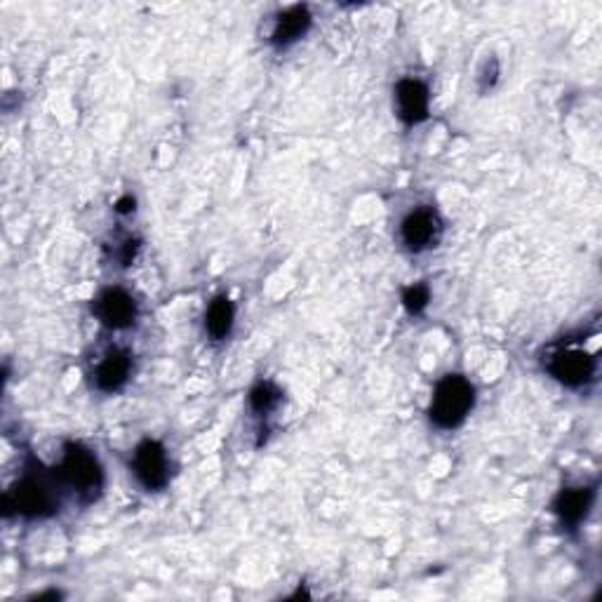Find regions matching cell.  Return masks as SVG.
I'll use <instances>...</instances> for the list:
<instances>
[{
    "mask_svg": "<svg viewBox=\"0 0 602 602\" xmlns=\"http://www.w3.org/2000/svg\"><path fill=\"white\" fill-rule=\"evenodd\" d=\"M65 493L67 489L57 471L28 456L20 478L5 489L3 513L5 518L18 516L24 520H47L59 513Z\"/></svg>",
    "mask_w": 602,
    "mask_h": 602,
    "instance_id": "6da1fadb",
    "label": "cell"
},
{
    "mask_svg": "<svg viewBox=\"0 0 602 602\" xmlns=\"http://www.w3.org/2000/svg\"><path fill=\"white\" fill-rule=\"evenodd\" d=\"M61 485L81 503H92L102 497L104 466L100 456L83 442H67L61 448V459L55 466Z\"/></svg>",
    "mask_w": 602,
    "mask_h": 602,
    "instance_id": "7a4b0ae2",
    "label": "cell"
},
{
    "mask_svg": "<svg viewBox=\"0 0 602 602\" xmlns=\"http://www.w3.org/2000/svg\"><path fill=\"white\" fill-rule=\"evenodd\" d=\"M475 407V386L464 374H445L433 389L429 419L440 431H454Z\"/></svg>",
    "mask_w": 602,
    "mask_h": 602,
    "instance_id": "3957f363",
    "label": "cell"
},
{
    "mask_svg": "<svg viewBox=\"0 0 602 602\" xmlns=\"http://www.w3.org/2000/svg\"><path fill=\"white\" fill-rule=\"evenodd\" d=\"M544 370L567 389H583L595 379L598 358L581 346L558 344L544 356Z\"/></svg>",
    "mask_w": 602,
    "mask_h": 602,
    "instance_id": "277c9868",
    "label": "cell"
},
{
    "mask_svg": "<svg viewBox=\"0 0 602 602\" xmlns=\"http://www.w3.org/2000/svg\"><path fill=\"white\" fill-rule=\"evenodd\" d=\"M130 471L135 481L147 489V493H163L170 485L172 464L167 448L161 440L144 438L139 442L130 459Z\"/></svg>",
    "mask_w": 602,
    "mask_h": 602,
    "instance_id": "5b68a950",
    "label": "cell"
},
{
    "mask_svg": "<svg viewBox=\"0 0 602 602\" xmlns=\"http://www.w3.org/2000/svg\"><path fill=\"white\" fill-rule=\"evenodd\" d=\"M442 233H445V221H442L433 205H419L401 221V243L412 255L433 250L440 243Z\"/></svg>",
    "mask_w": 602,
    "mask_h": 602,
    "instance_id": "8992f818",
    "label": "cell"
},
{
    "mask_svg": "<svg viewBox=\"0 0 602 602\" xmlns=\"http://www.w3.org/2000/svg\"><path fill=\"white\" fill-rule=\"evenodd\" d=\"M92 313L106 329H130L139 319L137 299L125 288H104L92 301Z\"/></svg>",
    "mask_w": 602,
    "mask_h": 602,
    "instance_id": "52a82bcc",
    "label": "cell"
},
{
    "mask_svg": "<svg viewBox=\"0 0 602 602\" xmlns=\"http://www.w3.org/2000/svg\"><path fill=\"white\" fill-rule=\"evenodd\" d=\"M393 106L398 120L407 128H415V125L429 120L431 90L419 78H401L393 88Z\"/></svg>",
    "mask_w": 602,
    "mask_h": 602,
    "instance_id": "ba28073f",
    "label": "cell"
},
{
    "mask_svg": "<svg viewBox=\"0 0 602 602\" xmlns=\"http://www.w3.org/2000/svg\"><path fill=\"white\" fill-rule=\"evenodd\" d=\"M135 370V358L128 348H108L92 370V384L100 393H118L128 386Z\"/></svg>",
    "mask_w": 602,
    "mask_h": 602,
    "instance_id": "9c48e42d",
    "label": "cell"
},
{
    "mask_svg": "<svg viewBox=\"0 0 602 602\" xmlns=\"http://www.w3.org/2000/svg\"><path fill=\"white\" fill-rule=\"evenodd\" d=\"M593 503H595V485H575V487H563L556 495V499H553L551 509L560 520L563 528L577 530L581 528V522L589 518Z\"/></svg>",
    "mask_w": 602,
    "mask_h": 602,
    "instance_id": "30bf717a",
    "label": "cell"
},
{
    "mask_svg": "<svg viewBox=\"0 0 602 602\" xmlns=\"http://www.w3.org/2000/svg\"><path fill=\"white\" fill-rule=\"evenodd\" d=\"M313 24V14L306 5H290L276 14L274 31H271V45L276 50H288L294 43L304 38Z\"/></svg>",
    "mask_w": 602,
    "mask_h": 602,
    "instance_id": "8fae6325",
    "label": "cell"
},
{
    "mask_svg": "<svg viewBox=\"0 0 602 602\" xmlns=\"http://www.w3.org/2000/svg\"><path fill=\"white\" fill-rule=\"evenodd\" d=\"M235 325V304L229 294H217L205 309V335L212 341H224L231 337Z\"/></svg>",
    "mask_w": 602,
    "mask_h": 602,
    "instance_id": "7c38bea8",
    "label": "cell"
},
{
    "mask_svg": "<svg viewBox=\"0 0 602 602\" xmlns=\"http://www.w3.org/2000/svg\"><path fill=\"white\" fill-rule=\"evenodd\" d=\"M285 393L274 382H257L247 393V405L255 417H271L274 412L280 407Z\"/></svg>",
    "mask_w": 602,
    "mask_h": 602,
    "instance_id": "4fadbf2b",
    "label": "cell"
},
{
    "mask_svg": "<svg viewBox=\"0 0 602 602\" xmlns=\"http://www.w3.org/2000/svg\"><path fill=\"white\" fill-rule=\"evenodd\" d=\"M431 301V288L424 282H415L403 290V306L409 315H421Z\"/></svg>",
    "mask_w": 602,
    "mask_h": 602,
    "instance_id": "5bb4252c",
    "label": "cell"
},
{
    "mask_svg": "<svg viewBox=\"0 0 602 602\" xmlns=\"http://www.w3.org/2000/svg\"><path fill=\"white\" fill-rule=\"evenodd\" d=\"M116 212H118V215H130V212H135V198H132V196L120 198V200L116 202Z\"/></svg>",
    "mask_w": 602,
    "mask_h": 602,
    "instance_id": "9a60e30c",
    "label": "cell"
},
{
    "mask_svg": "<svg viewBox=\"0 0 602 602\" xmlns=\"http://www.w3.org/2000/svg\"><path fill=\"white\" fill-rule=\"evenodd\" d=\"M45 598H55V600H59V598H61V593H59V591H50V593H38V595H34V598H31V600H45Z\"/></svg>",
    "mask_w": 602,
    "mask_h": 602,
    "instance_id": "2e32d148",
    "label": "cell"
}]
</instances>
